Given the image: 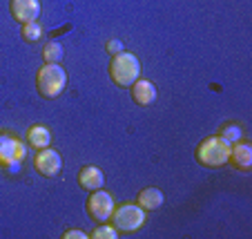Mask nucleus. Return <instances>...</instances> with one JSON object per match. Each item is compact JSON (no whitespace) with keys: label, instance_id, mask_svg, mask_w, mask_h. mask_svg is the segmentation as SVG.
Masks as SVG:
<instances>
[{"label":"nucleus","instance_id":"1","mask_svg":"<svg viewBox=\"0 0 252 239\" xmlns=\"http://www.w3.org/2000/svg\"><path fill=\"white\" fill-rule=\"evenodd\" d=\"M230 148H232V143L221 139L219 134H212L196 145L194 159L203 168H223L230 161Z\"/></svg>","mask_w":252,"mask_h":239},{"label":"nucleus","instance_id":"2","mask_svg":"<svg viewBox=\"0 0 252 239\" xmlns=\"http://www.w3.org/2000/svg\"><path fill=\"white\" fill-rule=\"evenodd\" d=\"M67 85V72L58 63H45L36 74V90L43 99H56Z\"/></svg>","mask_w":252,"mask_h":239},{"label":"nucleus","instance_id":"3","mask_svg":"<svg viewBox=\"0 0 252 239\" xmlns=\"http://www.w3.org/2000/svg\"><path fill=\"white\" fill-rule=\"evenodd\" d=\"M110 78L119 87H129L136 78H141V63L132 52H119L110 61Z\"/></svg>","mask_w":252,"mask_h":239},{"label":"nucleus","instance_id":"4","mask_svg":"<svg viewBox=\"0 0 252 239\" xmlns=\"http://www.w3.org/2000/svg\"><path fill=\"white\" fill-rule=\"evenodd\" d=\"M145 210L138 204H121L112 212V226L119 233H136L143 224H145Z\"/></svg>","mask_w":252,"mask_h":239},{"label":"nucleus","instance_id":"5","mask_svg":"<svg viewBox=\"0 0 252 239\" xmlns=\"http://www.w3.org/2000/svg\"><path fill=\"white\" fill-rule=\"evenodd\" d=\"M85 208H87V215H90L92 219L98 221V224H105V221H110V217H112V212H114L116 204H114V197L100 188V190L90 192Z\"/></svg>","mask_w":252,"mask_h":239},{"label":"nucleus","instance_id":"6","mask_svg":"<svg viewBox=\"0 0 252 239\" xmlns=\"http://www.w3.org/2000/svg\"><path fill=\"white\" fill-rule=\"evenodd\" d=\"M33 168H36V172L43 174V177H58L63 172V157L61 152L52 148H43L36 152L33 157Z\"/></svg>","mask_w":252,"mask_h":239},{"label":"nucleus","instance_id":"7","mask_svg":"<svg viewBox=\"0 0 252 239\" xmlns=\"http://www.w3.org/2000/svg\"><path fill=\"white\" fill-rule=\"evenodd\" d=\"M9 11L16 23L25 25L40 18V0H9Z\"/></svg>","mask_w":252,"mask_h":239},{"label":"nucleus","instance_id":"8","mask_svg":"<svg viewBox=\"0 0 252 239\" xmlns=\"http://www.w3.org/2000/svg\"><path fill=\"white\" fill-rule=\"evenodd\" d=\"M25 159V145L9 134H0V163L11 166Z\"/></svg>","mask_w":252,"mask_h":239},{"label":"nucleus","instance_id":"9","mask_svg":"<svg viewBox=\"0 0 252 239\" xmlns=\"http://www.w3.org/2000/svg\"><path fill=\"white\" fill-rule=\"evenodd\" d=\"M129 94H132V101L141 107H148L157 101V85L148 78H136V81L129 85Z\"/></svg>","mask_w":252,"mask_h":239},{"label":"nucleus","instance_id":"10","mask_svg":"<svg viewBox=\"0 0 252 239\" xmlns=\"http://www.w3.org/2000/svg\"><path fill=\"white\" fill-rule=\"evenodd\" d=\"M237 170H241V172H250L252 170V148L250 143H241V141H237V143H232V148H230V161Z\"/></svg>","mask_w":252,"mask_h":239},{"label":"nucleus","instance_id":"11","mask_svg":"<svg viewBox=\"0 0 252 239\" xmlns=\"http://www.w3.org/2000/svg\"><path fill=\"white\" fill-rule=\"evenodd\" d=\"M105 183V174L100 168L96 166H85L81 168V172H78V186L87 192H94V190H100Z\"/></svg>","mask_w":252,"mask_h":239},{"label":"nucleus","instance_id":"12","mask_svg":"<svg viewBox=\"0 0 252 239\" xmlns=\"http://www.w3.org/2000/svg\"><path fill=\"white\" fill-rule=\"evenodd\" d=\"M163 201H165V195H163L158 188H143V190L136 195V204L145 212L158 210V208L163 206Z\"/></svg>","mask_w":252,"mask_h":239},{"label":"nucleus","instance_id":"13","mask_svg":"<svg viewBox=\"0 0 252 239\" xmlns=\"http://www.w3.org/2000/svg\"><path fill=\"white\" fill-rule=\"evenodd\" d=\"M27 143L36 150L49 148V143H52V132H49V128H45V125H40V123L32 125V128L27 130Z\"/></svg>","mask_w":252,"mask_h":239},{"label":"nucleus","instance_id":"14","mask_svg":"<svg viewBox=\"0 0 252 239\" xmlns=\"http://www.w3.org/2000/svg\"><path fill=\"white\" fill-rule=\"evenodd\" d=\"M23 38L27 43H38L43 38V27H40L38 20H32V23H25L23 25Z\"/></svg>","mask_w":252,"mask_h":239},{"label":"nucleus","instance_id":"15","mask_svg":"<svg viewBox=\"0 0 252 239\" xmlns=\"http://www.w3.org/2000/svg\"><path fill=\"white\" fill-rule=\"evenodd\" d=\"M43 58H45V63H61V58H63V45L56 43V40H49V43H45Z\"/></svg>","mask_w":252,"mask_h":239},{"label":"nucleus","instance_id":"16","mask_svg":"<svg viewBox=\"0 0 252 239\" xmlns=\"http://www.w3.org/2000/svg\"><path fill=\"white\" fill-rule=\"evenodd\" d=\"M219 137L221 139H225L228 143H237V141L243 139V130L239 128L237 123H225L223 128L219 130Z\"/></svg>","mask_w":252,"mask_h":239},{"label":"nucleus","instance_id":"17","mask_svg":"<svg viewBox=\"0 0 252 239\" xmlns=\"http://www.w3.org/2000/svg\"><path fill=\"white\" fill-rule=\"evenodd\" d=\"M119 235H121V233L110 224V221H105V224H100L98 228L92 230L90 237H92V239H116Z\"/></svg>","mask_w":252,"mask_h":239},{"label":"nucleus","instance_id":"18","mask_svg":"<svg viewBox=\"0 0 252 239\" xmlns=\"http://www.w3.org/2000/svg\"><path fill=\"white\" fill-rule=\"evenodd\" d=\"M87 239L90 237V235L87 233H83V230H78V228H69V230H65V233H63V239Z\"/></svg>","mask_w":252,"mask_h":239},{"label":"nucleus","instance_id":"19","mask_svg":"<svg viewBox=\"0 0 252 239\" xmlns=\"http://www.w3.org/2000/svg\"><path fill=\"white\" fill-rule=\"evenodd\" d=\"M105 47H107V52H110V54H119V52H123V45H121L119 40H110V43L105 45Z\"/></svg>","mask_w":252,"mask_h":239}]
</instances>
